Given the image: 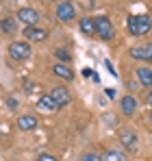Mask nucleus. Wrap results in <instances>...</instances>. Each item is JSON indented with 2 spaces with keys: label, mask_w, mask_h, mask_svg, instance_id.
<instances>
[{
  "label": "nucleus",
  "mask_w": 152,
  "mask_h": 161,
  "mask_svg": "<svg viewBox=\"0 0 152 161\" xmlns=\"http://www.w3.org/2000/svg\"><path fill=\"white\" fill-rule=\"evenodd\" d=\"M126 28H128V33H133V35L141 37V35L150 33L152 20L148 18V15H130V18L126 20Z\"/></svg>",
  "instance_id": "nucleus-1"
},
{
  "label": "nucleus",
  "mask_w": 152,
  "mask_h": 161,
  "mask_svg": "<svg viewBox=\"0 0 152 161\" xmlns=\"http://www.w3.org/2000/svg\"><path fill=\"white\" fill-rule=\"evenodd\" d=\"M94 28H96L98 37L104 39V42H109V39H113V37H115V26H113V22H111L109 18H104V15L94 18Z\"/></svg>",
  "instance_id": "nucleus-2"
},
{
  "label": "nucleus",
  "mask_w": 152,
  "mask_h": 161,
  "mask_svg": "<svg viewBox=\"0 0 152 161\" xmlns=\"http://www.w3.org/2000/svg\"><path fill=\"white\" fill-rule=\"evenodd\" d=\"M117 137H120V144L124 146V150L137 153V148H139V137H137V133H133V129H122Z\"/></svg>",
  "instance_id": "nucleus-3"
},
{
  "label": "nucleus",
  "mask_w": 152,
  "mask_h": 161,
  "mask_svg": "<svg viewBox=\"0 0 152 161\" xmlns=\"http://www.w3.org/2000/svg\"><path fill=\"white\" fill-rule=\"evenodd\" d=\"M30 54H33V50H30V46L26 42H13L9 46V57L15 59V61H26Z\"/></svg>",
  "instance_id": "nucleus-4"
},
{
  "label": "nucleus",
  "mask_w": 152,
  "mask_h": 161,
  "mask_svg": "<svg viewBox=\"0 0 152 161\" xmlns=\"http://www.w3.org/2000/svg\"><path fill=\"white\" fill-rule=\"evenodd\" d=\"M15 18H18V22H22L24 26H37V22H39V13H37L33 7H22Z\"/></svg>",
  "instance_id": "nucleus-5"
},
{
  "label": "nucleus",
  "mask_w": 152,
  "mask_h": 161,
  "mask_svg": "<svg viewBox=\"0 0 152 161\" xmlns=\"http://www.w3.org/2000/svg\"><path fill=\"white\" fill-rule=\"evenodd\" d=\"M57 18H59L61 22H72V20L76 18L74 4H72V2H68V0L59 2V4H57Z\"/></svg>",
  "instance_id": "nucleus-6"
},
{
  "label": "nucleus",
  "mask_w": 152,
  "mask_h": 161,
  "mask_svg": "<svg viewBox=\"0 0 152 161\" xmlns=\"http://www.w3.org/2000/svg\"><path fill=\"white\" fill-rule=\"evenodd\" d=\"M52 100L57 103V107H65V105H70L72 103V94H70V89H65V87H54L50 92Z\"/></svg>",
  "instance_id": "nucleus-7"
},
{
  "label": "nucleus",
  "mask_w": 152,
  "mask_h": 161,
  "mask_svg": "<svg viewBox=\"0 0 152 161\" xmlns=\"http://www.w3.org/2000/svg\"><path fill=\"white\" fill-rule=\"evenodd\" d=\"M130 57L137 59V61H152V44H146V46H135L130 48Z\"/></svg>",
  "instance_id": "nucleus-8"
},
{
  "label": "nucleus",
  "mask_w": 152,
  "mask_h": 161,
  "mask_svg": "<svg viewBox=\"0 0 152 161\" xmlns=\"http://www.w3.org/2000/svg\"><path fill=\"white\" fill-rule=\"evenodd\" d=\"M137 98L135 96H124L122 100H120V109H122V115H126V118H130V115H135L137 113Z\"/></svg>",
  "instance_id": "nucleus-9"
},
{
  "label": "nucleus",
  "mask_w": 152,
  "mask_h": 161,
  "mask_svg": "<svg viewBox=\"0 0 152 161\" xmlns=\"http://www.w3.org/2000/svg\"><path fill=\"white\" fill-rule=\"evenodd\" d=\"M24 37L30 42H44L48 37V33L39 26H24Z\"/></svg>",
  "instance_id": "nucleus-10"
},
{
  "label": "nucleus",
  "mask_w": 152,
  "mask_h": 161,
  "mask_svg": "<svg viewBox=\"0 0 152 161\" xmlns=\"http://www.w3.org/2000/svg\"><path fill=\"white\" fill-rule=\"evenodd\" d=\"M37 109L44 111V113H54V111H59V107H57V103L52 100L50 94H48V96H41V98L37 100Z\"/></svg>",
  "instance_id": "nucleus-11"
},
{
  "label": "nucleus",
  "mask_w": 152,
  "mask_h": 161,
  "mask_svg": "<svg viewBox=\"0 0 152 161\" xmlns=\"http://www.w3.org/2000/svg\"><path fill=\"white\" fill-rule=\"evenodd\" d=\"M52 74L59 76V79H63V80H72L74 79V72H72V68H70L68 63H57V65L52 68Z\"/></svg>",
  "instance_id": "nucleus-12"
},
{
  "label": "nucleus",
  "mask_w": 152,
  "mask_h": 161,
  "mask_svg": "<svg viewBox=\"0 0 152 161\" xmlns=\"http://www.w3.org/2000/svg\"><path fill=\"white\" fill-rule=\"evenodd\" d=\"M18 126L22 131H35L37 129V118L35 115H20L18 118Z\"/></svg>",
  "instance_id": "nucleus-13"
},
{
  "label": "nucleus",
  "mask_w": 152,
  "mask_h": 161,
  "mask_svg": "<svg viewBox=\"0 0 152 161\" xmlns=\"http://www.w3.org/2000/svg\"><path fill=\"white\" fill-rule=\"evenodd\" d=\"M0 31L7 33V35H13V33L18 31V22H15L13 18H2V20H0Z\"/></svg>",
  "instance_id": "nucleus-14"
},
{
  "label": "nucleus",
  "mask_w": 152,
  "mask_h": 161,
  "mask_svg": "<svg viewBox=\"0 0 152 161\" xmlns=\"http://www.w3.org/2000/svg\"><path fill=\"white\" fill-rule=\"evenodd\" d=\"M137 79H139V83L144 85V87H150V80H152V68H139L137 72Z\"/></svg>",
  "instance_id": "nucleus-15"
},
{
  "label": "nucleus",
  "mask_w": 152,
  "mask_h": 161,
  "mask_svg": "<svg viewBox=\"0 0 152 161\" xmlns=\"http://www.w3.org/2000/svg\"><path fill=\"white\" fill-rule=\"evenodd\" d=\"M100 161H126V155H124L122 150L111 148V150H106V153L100 157Z\"/></svg>",
  "instance_id": "nucleus-16"
},
{
  "label": "nucleus",
  "mask_w": 152,
  "mask_h": 161,
  "mask_svg": "<svg viewBox=\"0 0 152 161\" xmlns=\"http://www.w3.org/2000/svg\"><path fill=\"white\" fill-rule=\"evenodd\" d=\"M78 28H80V33H85V35H94V33H96V28H94V20H91V18H80Z\"/></svg>",
  "instance_id": "nucleus-17"
},
{
  "label": "nucleus",
  "mask_w": 152,
  "mask_h": 161,
  "mask_svg": "<svg viewBox=\"0 0 152 161\" xmlns=\"http://www.w3.org/2000/svg\"><path fill=\"white\" fill-rule=\"evenodd\" d=\"M2 4H4L7 9H11V7H15V9L20 11L22 7H26V4H28V0H2Z\"/></svg>",
  "instance_id": "nucleus-18"
},
{
  "label": "nucleus",
  "mask_w": 152,
  "mask_h": 161,
  "mask_svg": "<svg viewBox=\"0 0 152 161\" xmlns=\"http://www.w3.org/2000/svg\"><path fill=\"white\" fill-rule=\"evenodd\" d=\"M54 54H57V59H59L61 63H68V61L72 59V57H70V53H65V50H57Z\"/></svg>",
  "instance_id": "nucleus-19"
},
{
  "label": "nucleus",
  "mask_w": 152,
  "mask_h": 161,
  "mask_svg": "<svg viewBox=\"0 0 152 161\" xmlns=\"http://www.w3.org/2000/svg\"><path fill=\"white\" fill-rule=\"evenodd\" d=\"M80 161H100V157L96 153H85V155H80Z\"/></svg>",
  "instance_id": "nucleus-20"
},
{
  "label": "nucleus",
  "mask_w": 152,
  "mask_h": 161,
  "mask_svg": "<svg viewBox=\"0 0 152 161\" xmlns=\"http://www.w3.org/2000/svg\"><path fill=\"white\" fill-rule=\"evenodd\" d=\"M78 2H80L85 9H94V7H96V0H78Z\"/></svg>",
  "instance_id": "nucleus-21"
},
{
  "label": "nucleus",
  "mask_w": 152,
  "mask_h": 161,
  "mask_svg": "<svg viewBox=\"0 0 152 161\" xmlns=\"http://www.w3.org/2000/svg\"><path fill=\"white\" fill-rule=\"evenodd\" d=\"M37 161H57V159H54L52 155H46V153H41V155L37 157Z\"/></svg>",
  "instance_id": "nucleus-22"
},
{
  "label": "nucleus",
  "mask_w": 152,
  "mask_h": 161,
  "mask_svg": "<svg viewBox=\"0 0 152 161\" xmlns=\"http://www.w3.org/2000/svg\"><path fill=\"white\" fill-rule=\"evenodd\" d=\"M7 105H9V109H15V107H18V100H15V98H9Z\"/></svg>",
  "instance_id": "nucleus-23"
},
{
  "label": "nucleus",
  "mask_w": 152,
  "mask_h": 161,
  "mask_svg": "<svg viewBox=\"0 0 152 161\" xmlns=\"http://www.w3.org/2000/svg\"><path fill=\"white\" fill-rule=\"evenodd\" d=\"M104 92H106L109 98H115V89H104Z\"/></svg>",
  "instance_id": "nucleus-24"
},
{
  "label": "nucleus",
  "mask_w": 152,
  "mask_h": 161,
  "mask_svg": "<svg viewBox=\"0 0 152 161\" xmlns=\"http://www.w3.org/2000/svg\"><path fill=\"white\" fill-rule=\"evenodd\" d=\"M83 76H87V79H89V76H94V72H91V70H83Z\"/></svg>",
  "instance_id": "nucleus-25"
},
{
  "label": "nucleus",
  "mask_w": 152,
  "mask_h": 161,
  "mask_svg": "<svg viewBox=\"0 0 152 161\" xmlns=\"http://www.w3.org/2000/svg\"><path fill=\"white\" fill-rule=\"evenodd\" d=\"M146 100H148V105H150V107H152V92H150V94H148V96H146Z\"/></svg>",
  "instance_id": "nucleus-26"
},
{
  "label": "nucleus",
  "mask_w": 152,
  "mask_h": 161,
  "mask_svg": "<svg viewBox=\"0 0 152 161\" xmlns=\"http://www.w3.org/2000/svg\"><path fill=\"white\" fill-rule=\"evenodd\" d=\"M148 122H150V126H152V111L148 113Z\"/></svg>",
  "instance_id": "nucleus-27"
},
{
  "label": "nucleus",
  "mask_w": 152,
  "mask_h": 161,
  "mask_svg": "<svg viewBox=\"0 0 152 161\" xmlns=\"http://www.w3.org/2000/svg\"><path fill=\"white\" fill-rule=\"evenodd\" d=\"M150 89H152V80H150Z\"/></svg>",
  "instance_id": "nucleus-28"
}]
</instances>
